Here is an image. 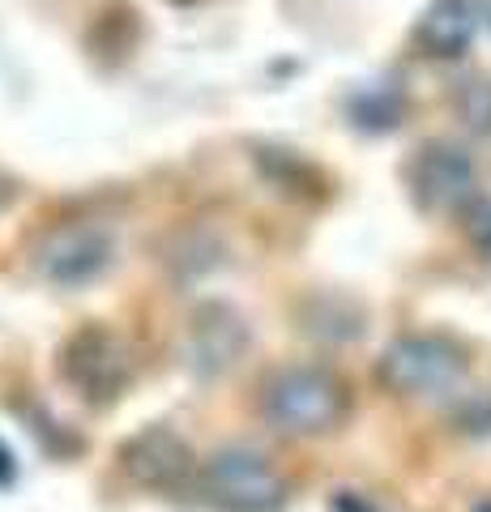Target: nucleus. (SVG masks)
<instances>
[{
	"label": "nucleus",
	"mask_w": 491,
	"mask_h": 512,
	"mask_svg": "<svg viewBox=\"0 0 491 512\" xmlns=\"http://www.w3.org/2000/svg\"><path fill=\"white\" fill-rule=\"evenodd\" d=\"M342 384L321 372V367H291L269 380L265 389V414L278 431H291V436H316V431H329L342 419Z\"/></svg>",
	"instance_id": "obj_1"
},
{
	"label": "nucleus",
	"mask_w": 491,
	"mask_h": 512,
	"mask_svg": "<svg viewBox=\"0 0 491 512\" xmlns=\"http://www.w3.org/2000/svg\"><path fill=\"white\" fill-rule=\"evenodd\" d=\"M380 376L393 393L406 397H440L453 393L466 376V359L462 350L445 338H427V333H415V338H402L385 350L380 359Z\"/></svg>",
	"instance_id": "obj_2"
},
{
	"label": "nucleus",
	"mask_w": 491,
	"mask_h": 512,
	"mask_svg": "<svg viewBox=\"0 0 491 512\" xmlns=\"http://www.w3.org/2000/svg\"><path fill=\"white\" fill-rule=\"evenodd\" d=\"M201 487H205V500L227 512H274L282 504V478L265 457L248 453V448L218 453L205 466Z\"/></svg>",
	"instance_id": "obj_3"
},
{
	"label": "nucleus",
	"mask_w": 491,
	"mask_h": 512,
	"mask_svg": "<svg viewBox=\"0 0 491 512\" xmlns=\"http://www.w3.org/2000/svg\"><path fill=\"white\" fill-rule=\"evenodd\" d=\"M415 197L427 210H466L479 197V167L462 146H449V141H432L423 146V154L415 158Z\"/></svg>",
	"instance_id": "obj_4"
},
{
	"label": "nucleus",
	"mask_w": 491,
	"mask_h": 512,
	"mask_svg": "<svg viewBox=\"0 0 491 512\" xmlns=\"http://www.w3.org/2000/svg\"><path fill=\"white\" fill-rule=\"evenodd\" d=\"M483 5L479 0H436L427 9V18L419 22V43L427 47V56H462L479 35Z\"/></svg>",
	"instance_id": "obj_5"
},
{
	"label": "nucleus",
	"mask_w": 491,
	"mask_h": 512,
	"mask_svg": "<svg viewBox=\"0 0 491 512\" xmlns=\"http://www.w3.org/2000/svg\"><path fill=\"white\" fill-rule=\"evenodd\" d=\"M39 265L52 282H86L107 265V239L99 231H65L39 252Z\"/></svg>",
	"instance_id": "obj_6"
},
{
	"label": "nucleus",
	"mask_w": 491,
	"mask_h": 512,
	"mask_svg": "<svg viewBox=\"0 0 491 512\" xmlns=\"http://www.w3.org/2000/svg\"><path fill=\"white\" fill-rule=\"evenodd\" d=\"M453 107L466 128H474L479 137H491V77H470V82H462L453 94Z\"/></svg>",
	"instance_id": "obj_7"
},
{
	"label": "nucleus",
	"mask_w": 491,
	"mask_h": 512,
	"mask_svg": "<svg viewBox=\"0 0 491 512\" xmlns=\"http://www.w3.org/2000/svg\"><path fill=\"white\" fill-rule=\"evenodd\" d=\"M470 239L479 244L483 256H491V201H479L470 210Z\"/></svg>",
	"instance_id": "obj_8"
},
{
	"label": "nucleus",
	"mask_w": 491,
	"mask_h": 512,
	"mask_svg": "<svg viewBox=\"0 0 491 512\" xmlns=\"http://www.w3.org/2000/svg\"><path fill=\"white\" fill-rule=\"evenodd\" d=\"M474 512H491V500H483V504H479V508H474Z\"/></svg>",
	"instance_id": "obj_9"
},
{
	"label": "nucleus",
	"mask_w": 491,
	"mask_h": 512,
	"mask_svg": "<svg viewBox=\"0 0 491 512\" xmlns=\"http://www.w3.org/2000/svg\"><path fill=\"white\" fill-rule=\"evenodd\" d=\"M487 18H491V5H487Z\"/></svg>",
	"instance_id": "obj_10"
}]
</instances>
